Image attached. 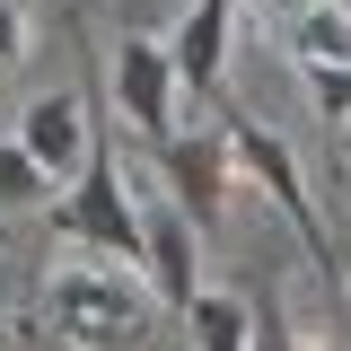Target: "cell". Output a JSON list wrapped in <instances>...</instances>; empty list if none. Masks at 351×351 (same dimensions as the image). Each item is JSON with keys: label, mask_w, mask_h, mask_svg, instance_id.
<instances>
[{"label": "cell", "mask_w": 351, "mask_h": 351, "mask_svg": "<svg viewBox=\"0 0 351 351\" xmlns=\"http://www.w3.org/2000/svg\"><path fill=\"white\" fill-rule=\"evenodd\" d=\"M184 325H193V351H255V307L237 290H202L184 307Z\"/></svg>", "instance_id": "10"}, {"label": "cell", "mask_w": 351, "mask_h": 351, "mask_svg": "<svg viewBox=\"0 0 351 351\" xmlns=\"http://www.w3.org/2000/svg\"><path fill=\"white\" fill-rule=\"evenodd\" d=\"M141 272L176 316L202 299V246H193V219L176 202H141Z\"/></svg>", "instance_id": "6"}, {"label": "cell", "mask_w": 351, "mask_h": 351, "mask_svg": "<svg viewBox=\"0 0 351 351\" xmlns=\"http://www.w3.org/2000/svg\"><path fill=\"white\" fill-rule=\"evenodd\" d=\"M343 290H351V246H343Z\"/></svg>", "instance_id": "16"}, {"label": "cell", "mask_w": 351, "mask_h": 351, "mask_svg": "<svg viewBox=\"0 0 351 351\" xmlns=\"http://www.w3.org/2000/svg\"><path fill=\"white\" fill-rule=\"evenodd\" d=\"M18 141H27V158H36L53 184L80 176L88 167V88H44L36 106L18 114Z\"/></svg>", "instance_id": "7"}, {"label": "cell", "mask_w": 351, "mask_h": 351, "mask_svg": "<svg viewBox=\"0 0 351 351\" xmlns=\"http://www.w3.org/2000/svg\"><path fill=\"white\" fill-rule=\"evenodd\" d=\"M0 290H9V272H0Z\"/></svg>", "instance_id": "17"}, {"label": "cell", "mask_w": 351, "mask_h": 351, "mask_svg": "<svg viewBox=\"0 0 351 351\" xmlns=\"http://www.w3.org/2000/svg\"><path fill=\"white\" fill-rule=\"evenodd\" d=\"M307 97H316L325 132L343 141V123H351V71H334V62H325V71H307Z\"/></svg>", "instance_id": "12"}, {"label": "cell", "mask_w": 351, "mask_h": 351, "mask_svg": "<svg viewBox=\"0 0 351 351\" xmlns=\"http://www.w3.org/2000/svg\"><path fill=\"white\" fill-rule=\"evenodd\" d=\"M228 36H237V0H193V9L176 18V36H167L176 80L193 88L202 106L219 97V62H228Z\"/></svg>", "instance_id": "8"}, {"label": "cell", "mask_w": 351, "mask_h": 351, "mask_svg": "<svg viewBox=\"0 0 351 351\" xmlns=\"http://www.w3.org/2000/svg\"><path fill=\"white\" fill-rule=\"evenodd\" d=\"M211 123L228 132V149H237V176H255L263 184V202L290 219V237L307 246V263L325 272V290L343 299V246H334V228L316 219V202H307V176H299V158H290V141L281 132H263L246 106H228V97H211Z\"/></svg>", "instance_id": "2"}, {"label": "cell", "mask_w": 351, "mask_h": 351, "mask_svg": "<svg viewBox=\"0 0 351 351\" xmlns=\"http://www.w3.org/2000/svg\"><path fill=\"white\" fill-rule=\"evenodd\" d=\"M255 351H299V334H290L281 299H263V307H255Z\"/></svg>", "instance_id": "14"}, {"label": "cell", "mask_w": 351, "mask_h": 351, "mask_svg": "<svg viewBox=\"0 0 351 351\" xmlns=\"http://www.w3.org/2000/svg\"><path fill=\"white\" fill-rule=\"evenodd\" d=\"M176 53H167V36H141L132 27L123 36V53H114V114H123L149 149L158 141H176Z\"/></svg>", "instance_id": "5"}, {"label": "cell", "mask_w": 351, "mask_h": 351, "mask_svg": "<svg viewBox=\"0 0 351 351\" xmlns=\"http://www.w3.org/2000/svg\"><path fill=\"white\" fill-rule=\"evenodd\" d=\"M149 167L167 176V202L193 219V228H211V219L228 211V184H237V149H228V132H219V123L158 141V149H149Z\"/></svg>", "instance_id": "4"}, {"label": "cell", "mask_w": 351, "mask_h": 351, "mask_svg": "<svg viewBox=\"0 0 351 351\" xmlns=\"http://www.w3.org/2000/svg\"><path fill=\"white\" fill-rule=\"evenodd\" d=\"M0 202H9V211H36V202H53V176L27 158V141H0Z\"/></svg>", "instance_id": "11"}, {"label": "cell", "mask_w": 351, "mask_h": 351, "mask_svg": "<svg viewBox=\"0 0 351 351\" xmlns=\"http://www.w3.org/2000/svg\"><path fill=\"white\" fill-rule=\"evenodd\" d=\"M18 62H27V18L18 0H0V80H18Z\"/></svg>", "instance_id": "13"}, {"label": "cell", "mask_w": 351, "mask_h": 351, "mask_svg": "<svg viewBox=\"0 0 351 351\" xmlns=\"http://www.w3.org/2000/svg\"><path fill=\"white\" fill-rule=\"evenodd\" d=\"M44 334L62 351H141L149 343V299L123 272H53L44 281Z\"/></svg>", "instance_id": "3"}, {"label": "cell", "mask_w": 351, "mask_h": 351, "mask_svg": "<svg viewBox=\"0 0 351 351\" xmlns=\"http://www.w3.org/2000/svg\"><path fill=\"white\" fill-rule=\"evenodd\" d=\"M246 9H255V18H281V27H290V18H299L307 0H246Z\"/></svg>", "instance_id": "15"}, {"label": "cell", "mask_w": 351, "mask_h": 351, "mask_svg": "<svg viewBox=\"0 0 351 351\" xmlns=\"http://www.w3.org/2000/svg\"><path fill=\"white\" fill-rule=\"evenodd\" d=\"M0 246H9V237H0Z\"/></svg>", "instance_id": "18"}, {"label": "cell", "mask_w": 351, "mask_h": 351, "mask_svg": "<svg viewBox=\"0 0 351 351\" xmlns=\"http://www.w3.org/2000/svg\"><path fill=\"white\" fill-rule=\"evenodd\" d=\"M290 53H299V71H351V0H307L299 18H290Z\"/></svg>", "instance_id": "9"}, {"label": "cell", "mask_w": 351, "mask_h": 351, "mask_svg": "<svg viewBox=\"0 0 351 351\" xmlns=\"http://www.w3.org/2000/svg\"><path fill=\"white\" fill-rule=\"evenodd\" d=\"M44 228L114 263H141V202L123 193V141H114V114L97 97H88V167L71 176V193L44 202Z\"/></svg>", "instance_id": "1"}]
</instances>
